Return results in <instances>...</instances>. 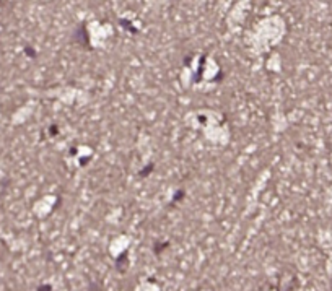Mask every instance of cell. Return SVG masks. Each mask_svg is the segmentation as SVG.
<instances>
[{
	"mask_svg": "<svg viewBox=\"0 0 332 291\" xmlns=\"http://www.w3.org/2000/svg\"><path fill=\"white\" fill-rule=\"evenodd\" d=\"M150 171H153V164H148V168H147V169H143V171L140 172V177H145V176L148 174Z\"/></svg>",
	"mask_w": 332,
	"mask_h": 291,
	"instance_id": "obj_1",
	"label": "cell"
}]
</instances>
